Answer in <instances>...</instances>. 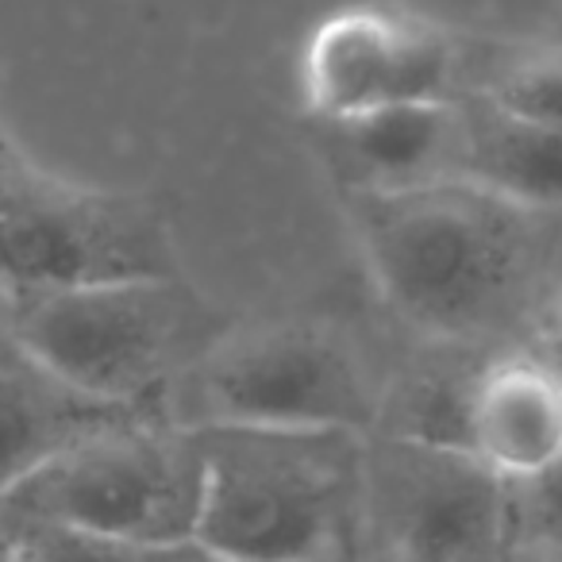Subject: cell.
<instances>
[{"label": "cell", "mask_w": 562, "mask_h": 562, "mask_svg": "<svg viewBox=\"0 0 562 562\" xmlns=\"http://www.w3.org/2000/svg\"><path fill=\"white\" fill-rule=\"evenodd\" d=\"M204 462L193 428L143 416L97 431L0 497L27 520L24 559L201 554Z\"/></svg>", "instance_id": "obj_3"}, {"label": "cell", "mask_w": 562, "mask_h": 562, "mask_svg": "<svg viewBox=\"0 0 562 562\" xmlns=\"http://www.w3.org/2000/svg\"><path fill=\"white\" fill-rule=\"evenodd\" d=\"M508 554H562V454L539 474L505 482Z\"/></svg>", "instance_id": "obj_13"}, {"label": "cell", "mask_w": 562, "mask_h": 562, "mask_svg": "<svg viewBox=\"0 0 562 562\" xmlns=\"http://www.w3.org/2000/svg\"><path fill=\"white\" fill-rule=\"evenodd\" d=\"M181 428L266 424V428L374 431L382 397L344 328L328 321H273L220 331L158 401Z\"/></svg>", "instance_id": "obj_5"}, {"label": "cell", "mask_w": 562, "mask_h": 562, "mask_svg": "<svg viewBox=\"0 0 562 562\" xmlns=\"http://www.w3.org/2000/svg\"><path fill=\"white\" fill-rule=\"evenodd\" d=\"M467 447L501 477L520 482L562 454V367L551 355L508 351L474 367Z\"/></svg>", "instance_id": "obj_10"}, {"label": "cell", "mask_w": 562, "mask_h": 562, "mask_svg": "<svg viewBox=\"0 0 562 562\" xmlns=\"http://www.w3.org/2000/svg\"><path fill=\"white\" fill-rule=\"evenodd\" d=\"M143 416H162V408L86 393L12 331L0 305V493L47 467L66 447Z\"/></svg>", "instance_id": "obj_9"}, {"label": "cell", "mask_w": 562, "mask_h": 562, "mask_svg": "<svg viewBox=\"0 0 562 562\" xmlns=\"http://www.w3.org/2000/svg\"><path fill=\"white\" fill-rule=\"evenodd\" d=\"M551 359L562 367V321H559V336H554V351H551Z\"/></svg>", "instance_id": "obj_15"}, {"label": "cell", "mask_w": 562, "mask_h": 562, "mask_svg": "<svg viewBox=\"0 0 562 562\" xmlns=\"http://www.w3.org/2000/svg\"><path fill=\"white\" fill-rule=\"evenodd\" d=\"M454 178L485 186L531 212L562 209V127L516 116L490 97L459 101Z\"/></svg>", "instance_id": "obj_12"}, {"label": "cell", "mask_w": 562, "mask_h": 562, "mask_svg": "<svg viewBox=\"0 0 562 562\" xmlns=\"http://www.w3.org/2000/svg\"><path fill=\"white\" fill-rule=\"evenodd\" d=\"M321 155L344 193L405 189L454 178L459 166V101L385 104L351 120H313Z\"/></svg>", "instance_id": "obj_11"}, {"label": "cell", "mask_w": 562, "mask_h": 562, "mask_svg": "<svg viewBox=\"0 0 562 562\" xmlns=\"http://www.w3.org/2000/svg\"><path fill=\"white\" fill-rule=\"evenodd\" d=\"M385 305L443 347L493 336L528 308L543 216L467 178L344 193Z\"/></svg>", "instance_id": "obj_1"}, {"label": "cell", "mask_w": 562, "mask_h": 562, "mask_svg": "<svg viewBox=\"0 0 562 562\" xmlns=\"http://www.w3.org/2000/svg\"><path fill=\"white\" fill-rule=\"evenodd\" d=\"M485 97L516 116L562 127V47L536 50V55L505 66L485 86Z\"/></svg>", "instance_id": "obj_14"}, {"label": "cell", "mask_w": 562, "mask_h": 562, "mask_svg": "<svg viewBox=\"0 0 562 562\" xmlns=\"http://www.w3.org/2000/svg\"><path fill=\"white\" fill-rule=\"evenodd\" d=\"M12 331L86 393L158 408L166 385L220 336L181 273L0 290Z\"/></svg>", "instance_id": "obj_4"}, {"label": "cell", "mask_w": 562, "mask_h": 562, "mask_svg": "<svg viewBox=\"0 0 562 562\" xmlns=\"http://www.w3.org/2000/svg\"><path fill=\"white\" fill-rule=\"evenodd\" d=\"M451 93L454 43L408 9H339L316 24L301 55V97L313 120L451 101Z\"/></svg>", "instance_id": "obj_8"}, {"label": "cell", "mask_w": 562, "mask_h": 562, "mask_svg": "<svg viewBox=\"0 0 562 562\" xmlns=\"http://www.w3.org/2000/svg\"><path fill=\"white\" fill-rule=\"evenodd\" d=\"M181 273L155 204L47 178L0 139V290Z\"/></svg>", "instance_id": "obj_6"}, {"label": "cell", "mask_w": 562, "mask_h": 562, "mask_svg": "<svg viewBox=\"0 0 562 562\" xmlns=\"http://www.w3.org/2000/svg\"><path fill=\"white\" fill-rule=\"evenodd\" d=\"M362 554L497 559L508 554L505 482L470 447L367 431Z\"/></svg>", "instance_id": "obj_7"}, {"label": "cell", "mask_w": 562, "mask_h": 562, "mask_svg": "<svg viewBox=\"0 0 562 562\" xmlns=\"http://www.w3.org/2000/svg\"><path fill=\"white\" fill-rule=\"evenodd\" d=\"M204 482V559L313 562L362 554L367 431L209 424L193 428Z\"/></svg>", "instance_id": "obj_2"}]
</instances>
